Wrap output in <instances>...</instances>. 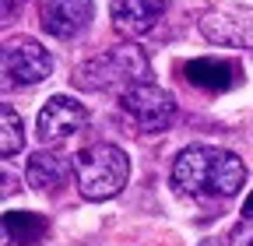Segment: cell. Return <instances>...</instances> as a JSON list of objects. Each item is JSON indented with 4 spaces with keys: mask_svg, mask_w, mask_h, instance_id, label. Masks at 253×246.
I'll use <instances>...</instances> for the list:
<instances>
[{
    "mask_svg": "<svg viewBox=\"0 0 253 246\" xmlns=\"http://www.w3.org/2000/svg\"><path fill=\"white\" fill-rule=\"evenodd\" d=\"M91 14H95L91 0H42L39 25L53 39H74L91 25Z\"/></svg>",
    "mask_w": 253,
    "mask_h": 246,
    "instance_id": "7",
    "label": "cell"
},
{
    "mask_svg": "<svg viewBox=\"0 0 253 246\" xmlns=\"http://www.w3.org/2000/svg\"><path fill=\"white\" fill-rule=\"evenodd\" d=\"M18 7H21V0H4V21H11Z\"/></svg>",
    "mask_w": 253,
    "mask_h": 246,
    "instance_id": "15",
    "label": "cell"
},
{
    "mask_svg": "<svg viewBox=\"0 0 253 246\" xmlns=\"http://www.w3.org/2000/svg\"><path fill=\"white\" fill-rule=\"evenodd\" d=\"M4 74L11 84H39L53 74V60L46 46H39L28 36H18L4 42Z\"/></svg>",
    "mask_w": 253,
    "mask_h": 246,
    "instance_id": "5",
    "label": "cell"
},
{
    "mask_svg": "<svg viewBox=\"0 0 253 246\" xmlns=\"http://www.w3.org/2000/svg\"><path fill=\"white\" fill-rule=\"evenodd\" d=\"M166 0H113V25L120 36H144L155 28V21L162 18Z\"/></svg>",
    "mask_w": 253,
    "mask_h": 246,
    "instance_id": "9",
    "label": "cell"
},
{
    "mask_svg": "<svg viewBox=\"0 0 253 246\" xmlns=\"http://www.w3.org/2000/svg\"><path fill=\"white\" fill-rule=\"evenodd\" d=\"M201 246H221V243H218V239H204Z\"/></svg>",
    "mask_w": 253,
    "mask_h": 246,
    "instance_id": "16",
    "label": "cell"
},
{
    "mask_svg": "<svg viewBox=\"0 0 253 246\" xmlns=\"http://www.w3.org/2000/svg\"><path fill=\"white\" fill-rule=\"evenodd\" d=\"M201 32L214 46L246 49L253 46V11L250 7H218L201 14Z\"/></svg>",
    "mask_w": 253,
    "mask_h": 246,
    "instance_id": "6",
    "label": "cell"
},
{
    "mask_svg": "<svg viewBox=\"0 0 253 246\" xmlns=\"http://www.w3.org/2000/svg\"><path fill=\"white\" fill-rule=\"evenodd\" d=\"M88 123V109L67 95H53L42 109H39V137L42 141H63L84 130Z\"/></svg>",
    "mask_w": 253,
    "mask_h": 246,
    "instance_id": "8",
    "label": "cell"
},
{
    "mask_svg": "<svg viewBox=\"0 0 253 246\" xmlns=\"http://www.w3.org/2000/svg\"><path fill=\"white\" fill-rule=\"evenodd\" d=\"M0 116H4V141H0V151H4V155H14V151H21V144H25L21 120H18V113L11 106H4Z\"/></svg>",
    "mask_w": 253,
    "mask_h": 246,
    "instance_id": "13",
    "label": "cell"
},
{
    "mask_svg": "<svg viewBox=\"0 0 253 246\" xmlns=\"http://www.w3.org/2000/svg\"><path fill=\"white\" fill-rule=\"evenodd\" d=\"M130 159L116 144H91L74 155V179L84 201H109L126 187Z\"/></svg>",
    "mask_w": 253,
    "mask_h": 246,
    "instance_id": "3",
    "label": "cell"
},
{
    "mask_svg": "<svg viewBox=\"0 0 253 246\" xmlns=\"http://www.w3.org/2000/svg\"><path fill=\"white\" fill-rule=\"evenodd\" d=\"M229 243H232V246H253V194H250V201L243 204V214H239V222H236L232 232H229Z\"/></svg>",
    "mask_w": 253,
    "mask_h": 246,
    "instance_id": "14",
    "label": "cell"
},
{
    "mask_svg": "<svg viewBox=\"0 0 253 246\" xmlns=\"http://www.w3.org/2000/svg\"><path fill=\"white\" fill-rule=\"evenodd\" d=\"M46 229H49V222L42 218V214H32V211H7L4 214V236H7V243L39 246L46 239Z\"/></svg>",
    "mask_w": 253,
    "mask_h": 246,
    "instance_id": "12",
    "label": "cell"
},
{
    "mask_svg": "<svg viewBox=\"0 0 253 246\" xmlns=\"http://www.w3.org/2000/svg\"><path fill=\"white\" fill-rule=\"evenodd\" d=\"M71 172H74V162L53 155V151H36L28 159V183L36 190H60L71 179Z\"/></svg>",
    "mask_w": 253,
    "mask_h": 246,
    "instance_id": "11",
    "label": "cell"
},
{
    "mask_svg": "<svg viewBox=\"0 0 253 246\" xmlns=\"http://www.w3.org/2000/svg\"><path fill=\"white\" fill-rule=\"evenodd\" d=\"M246 183L239 155L211 144H190L172 162V187L190 197H232Z\"/></svg>",
    "mask_w": 253,
    "mask_h": 246,
    "instance_id": "1",
    "label": "cell"
},
{
    "mask_svg": "<svg viewBox=\"0 0 253 246\" xmlns=\"http://www.w3.org/2000/svg\"><path fill=\"white\" fill-rule=\"evenodd\" d=\"M183 78L190 84H197L204 91H229L239 81V67L229 64V60H214V56H201V60H190L183 67Z\"/></svg>",
    "mask_w": 253,
    "mask_h": 246,
    "instance_id": "10",
    "label": "cell"
},
{
    "mask_svg": "<svg viewBox=\"0 0 253 246\" xmlns=\"http://www.w3.org/2000/svg\"><path fill=\"white\" fill-rule=\"evenodd\" d=\"M141 81H151V64L141 46H116L102 56H91L71 74V84L81 91H126Z\"/></svg>",
    "mask_w": 253,
    "mask_h": 246,
    "instance_id": "2",
    "label": "cell"
},
{
    "mask_svg": "<svg viewBox=\"0 0 253 246\" xmlns=\"http://www.w3.org/2000/svg\"><path fill=\"white\" fill-rule=\"evenodd\" d=\"M120 106H123V113L130 116L144 134H162V130H169V123H172V116H176L172 95H169L166 88L151 84V81H141V84H134V88L120 91Z\"/></svg>",
    "mask_w": 253,
    "mask_h": 246,
    "instance_id": "4",
    "label": "cell"
}]
</instances>
